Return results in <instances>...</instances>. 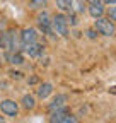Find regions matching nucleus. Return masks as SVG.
Masks as SVG:
<instances>
[{"instance_id":"f3484780","label":"nucleus","mask_w":116,"mask_h":123,"mask_svg":"<svg viewBox=\"0 0 116 123\" xmlns=\"http://www.w3.org/2000/svg\"><path fill=\"white\" fill-rule=\"evenodd\" d=\"M87 36H89L91 39H94V38H96V31H94V29H89V31H87Z\"/></svg>"},{"instance_id":"9d476101","label":"nucleus","mask_w":116,"mask_h":123,"mask_svg":"<svg viewBox=\"0 0 116 123\" xmlns=\"http://www.w3.org/2000/svg\"><path fill=\"white\" fill-rule=\"evenodd\" d=\"M51 92H53V86H51L50 82H45V84H41V86L38 87V98H39V99H46Z\"/></svg>"},{"instance_id":"1a4fd4ad","label":"nucleus","mask_w":116,"mask_h":123,"mask_svg":"<svg viewBox=\"0 0 116 123\" xmlns=\"http://www.w3.org/2000/svg\"><path fill=\"white\" fill-rule=\"evenodd\" d=\"M87 10H89V14L92 15V17H103V14H104V4L101 2H94V4H89V7H87Z\"/></svg>"},{"instance_id":"f03ea898","label":"nucleus","mask_w":116,"mask_h":123,"mask_svg":"<svg viewBox=\"0 0 116 123\" xmlns=\"http://www.w3.org/2000/svg\"><path fill=\"white\" fill-rule=\"evenodd\" d=\"M94 29L97 31L99 34L103 36H113L114 34V26L109 19H104V17H97L96 22H94Z\"/></svg>"},{"instance_id":"6ab92c4d","label":"nucleus","mask_w":116,"mask_h":123,"mask_svg":"<svg viewBox=\"0 0 116 123\" xmlns=\"http://www.w3.org/2000/svg\"><path fill=\"white\" fill-rule=\"evenodd\" d=\"M84 4H94V2H99V0H82Z\"/></svg>"},{"instance_id":"f257e3e1","label":"nucleus","mask_w":116,"mask_h":123,"mask_svg":"<svg viewBox=\"0 0 116 123\" xmlns=\"http://www.w3.org/2000/svg\"><path fill=\"white\" fill-rule=\"evenodd\" d=\"M51 31L62 36H68V17L63 14H56L51 17Z\"/></svg>"},{"instance_id":"4468645a","label":"nucleus","mask_w":116,"mask_h":123,"mask_svg":"<svg viewBox=\"0 0 116 123\" xmlns=\"http://www.w3.org/2000/svg\"><path fill=\"white\" fill-rule=\"evenodd\" d=\"M48 0H29V9H43L46 7Z\"/></svg>"},{"instance_id":"2eb2a0df","label":"nucleus","mask_w":116,"mask_h":123,"mask_svg":"<svg viewBox=\"0 0 116 123\" xmlns=\"http://www.w3.org/2000/svg\"><path fill=\"white\" fill-rule=\"evenodd\" d=\"M58 123H77V118H75V116H72V115L68 113L67 116H63L60 121H58Z\"/></svg>"},{"instance_id":"aec40b11","label":"nucleus","mask_w":116,"mask_h":123,"mask_svg":"<svg viewBox=\"0 0 116 123\" xmlns=\"http://www.w3.org/2000/svg\"><path fill=\"white\" fill-rule=\"evenodd\" d=\"M34 82H38V79H36V77H33V79H29V84H34Z\"/></svg>"},{"instance_id":"423d86ee","label":"nucleus","mask_w":116,"mask_h":123,"mask_svg":"<svg viewBox=\"0 0 116 123\" xmlns=\"http://www.w3.org/2000/svg\"><path fill=\"white\" fill-rule=\"evenodd\" d=\"M34 41H38L36 29H33V27L22 29V33H21V43H22V44H29V43H34Z\"/></svg>"},{"instance_id":"dca6fc26","label":"nucleus","mask_w":116,"mask_h":123,"mask_svg":"<svg viewBox=\"0 0 116 123\" xmlns=\"http://www.w3.org/2000/svg\"><path fill=\"white\" fill-rule=\"evenodd\" d=\"M108 15H109V21H114L116 22V7H111L108 10Z\"/></svg>"},{"instance_id":"39448f33","label":"nucleus","mask_w":116,"mask_h":123,"mask_svg":"<svg viewBox=\"0 0 116 123\" xmlns=\"http://www.w3.org/2000/svg\"><path fill=\"white\" fill-rule=\"evenodd\" d=\"M24 46V51H26V55H29V56H39L43 51H45V46L43 44H39L38 41H34V43H29V44H22Z\"/></svg>"},{"instance_id":"7ed1b4c3","label":"nucleus","mask_w":116,"mask_h":123,"mask_svg":"<svg viewBox=\"0 0 116 123\" xmlns=\"http://www.w3.org/2000/svg\"><path fill=\"white\" fill-rule=\"evenodd\" d=\"M38 26L39 29L43 31V33H46V34H53V31H51V17H50V14L43 10L39 15H38Z\"/></svg>"},{"instance_id":"a211bd4d","label":"nucleus","mask_w":116,"mask_h":123,"mask_svg":"<svg viewBox=\"0 0 116 123\" xmlns=\"http://www.w3.org/2000/svg\"><path fill=\"white\" fill-rule=\"evenodd\" d=\"M103 4H116V0H101Z\"/></svg>"},{"instance_id":"f8f14e48","label":"nucleus","mask_w":116,"mask_h":123,"mask_svg":"<svg viewBox=\"0 0 116 123\" xmlns=\"http://www.w3.org/2000/svg\"><path fill=\"white\" fill-rule=\"evenodd\" d=\"M7 60H9V63H12V65H22L24 63V56L19 51H9L7 53Z\"/></svg>"},{"instance_id":"ddd939ff","label":"nucleus","mask_w":116,"mask_h":123,"mask_svg":"<svg viewBox=\"0 0 116 123\" xmlns=\"http://www.w3.org/2000/svg\"><path fill=\"white\" fill-rule=\"evenodd\" d=\"M21 103H22V108H24V110H33V108L36 106V99H34V96H31V94H26Z\"/></svg>"},{"instance_id":"0eeeda50","label":"nucleus","mask_w":116,"mask_h":123,"mask_svg":"<svg viewBox=\"0 0 116 123\" xmlns=\"http://www.w3.org/2000/svg\"><path fill=\"white\" fill-rule=\"evenodd\" d=\"M68 115V108L67 106H62V108H56V110H51L50 111V123H58L63 116Z\"/></svg>"},{"instance_id":"20e7f679","label":"nucleus","mask_w":116,"mask_h":123,"mask_svg":"<svg viewBox=\"0 0 116 123\" xmlns=\"http://www.w3.org/2000/svg\"><path fill=\"white\" fill-rule=\"evenodd\" d=\"M0 110H2V113H4V115H7V116H16V115H17V111H19V106H17V103H16V101H12V99H5V101L0 103Z\"/></svg>"},{"instance_id":"6e6552de","label":"nucleus","mask_w":116,"mask_h":123,"mask_svg":"<svg viewBox=\"0 0 116 123\" xmlns=\"http://www.w3.org/2000/svg\"><path fill=\"white\" fill-rule=\"evenodd\" d=\"M67 101H68V96H67V94H56V96L51 99V103L48 104V110L51 111V110H56V108L67 106Z\"/></svg>"},{"instance_id":"412c9836","label":"nucleus","mask_w":116,"mask_h":123,"mask_svg":"<svg viewBox=\"0 0 116 123\" xmlns=\"http://www.w3.org/2000/svg\"><path fill=\"white\" fill-rule=\"evenodd\" d=\"M0 123H5V120H4V116H0Z\"/></svg>"},{"instance_id":"9b49d317","label":"nucleus","mask_w":116,"mask_h":123,"mask_svg":"<svg viewBox=\"0 0 116 123\" xmlns=\"http://www.w3.org/2000/svg\"><path fill=\"white\" fill-rule=\"evenodd\" d=\"M56 7L62 12L72 14L74 12V0H56Z\"/></svg>"}]
</instances>
